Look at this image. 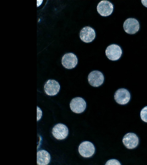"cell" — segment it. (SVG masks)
Here are the masks:
<instances>
[{
    "mask_svg": "<svg viewBox=\"0 0 147 165\" xmlns=\"http://www.w3.org/2000/svg\"><path fill=\"white\" fill-rule=\"evenodd\" d=\"M106 55L110 60L115 61L118 60L121 57L122 51L118 45L112 44L108 46L105 51Z\"/></svg>",
    "mask_w": 147,
    "mask_h": 165,
    "instance_id": "6da1fadb",
    "label": "cell"
},
{
    "mask_svg": "<svg viewBox=\"0 0 147 165\" xmlns=\"http://www.w3.org/2000/svg\"><path fill=\"white\" fill-rule=\"evenodd\" d=\"M95 149L94 145L88 141H84L79 145L78 151L80 155L85 158L92 156L94 154Z\"/></svg>",
    "mask_w": 147,
    "mask_h": 165,
    "instance_id": "7a4b0ae2",
    "label": "cell"
},
{
    "mask_svg": "<svg viewBox=\"0 0 147 165\" xmlns=\"http://www.w3.org/2000/svg\"><path fill=\"white\" fill-rule=\"evenodd\" d=\"M53 135L58 140L65 138L68 134V129L67 127L62 123H58L55 125L52 129Z\"/></svg>",
    "mask_w": 147,
    "mask_h": 165,
    "instance_id": "3957f363",
    "label": "cell"
},
{
    "mask_svg": "<svg viewBox=\"0 0 147 165\" xmlns=\"http://www.w3.org/2000/svg\"><path fill=\"white\" fill-rule=\"evenodd\" d=\"M97 9L98 12L101 16L106 17L110 15L112 13L113 6L109 1H102L98 3Z\"/></svg>",
    "mask_w": 147,
    "mask_h": 165,
    "instance_id": "277c9868",
    "label": "cell"
},
{
    "mask_svg": "<svg viewBox=\"0 0 147 165\" xmlns=\"http://www.w3.org/2000/svg\"><path fill=\"white\" fill-rule=\"evenodd\" d=\"M123 28L126 32L132 34L138 31L140 25L138 21L135 19L129 18L126 20L124 22Z\"/></svg>",
    "mask_w": 147,
    "mask_h": 165,
    "instance_id": "5b68a950",
    "label": "cell"
},
{
    "mask_svg": "<svg viewBox=\"0 0 147 165\" xmlns=\"http://www.w3.org/2000/svg\"><path fill=\"white\" fill-rule=\"evenodd\" d=\"M70 107L73 112L79 113L84 111L86 108V103L83 99L77 97L71 100L70 103Z\"/></svg>",
    "mask_w": 147,
    "mask_h": 165,
    "instance_id": "8992f818",
    "label": "cell"
},
{
    "mask_svg": "<svg viewBox=\"0 0 147 165\" xmlns=\"http://www.w3.org/2000/svg\"><path fill=\"white\" fill-rule=\"evenodd\" d=\"M88 80L89 84L91 86L94 87H98L103 82L104 76L100 71H93L88 75Z\"/></svg>",
    "mask_w": 147,
    "mask_h": 165,
    "instance_id": "52a82bcc",
    "label": "cell"
},
{
    "mask_svg": "<svg viewBox=\"0 0 147 165\" xmlns=\"http://www.w3.org/2000/svg\"><path fill=\"white\" fill-rule=\"evenodd\" d=\"M78 62L77 57L72 53L65 54L63 56L61 60L63 66L68 69L74 68L77 64Z\"/></svg>",
    "mask_w": 147,
    "mask_h": 165,
    "instance_id": "ba28073f",
    "label": "cell"
},
{
    "mask_svg": "<svg viewBox=\"0 0 147 165\" xmlns=\"http://www.w3.org/2000/svg\"><path fill=\"white\" fill-rule=\"evenodd\" d=\"M114 98L118 103L125 105L129 101L130 98V94L127 89H120L117 90L115 93Z\"/></svg>",
    "mask_w": 147,
    "mask_h": 165,
    "instance_id": "9c48e42d",
    "label": "cell"
},
{
    "mask_svg": "<svg viewBox=\"0 0 147 165\" xmlns=\"http://www.w3.org/2000/svg\"><path fill=\"white\" fill-rule=\"evenodd\" d=\"M44 89L46 94L49 96H54L59 93L60 86L57 81L49 80L45 83Z\"/></svg>",
    "mask_w": 147,
    "mask_h": 165,
    "instance_id": "30bf717a",
    "label": "cell"
},
{
    "mask_svg": "<svg viewBox=\"0 0 147 165\" xmlns=\"http://www.w3.org/2000/svg\"><path fill=\"white\" fill-rule=\"evenodd\" d=\"M123 142L127 148L132 149L136 148L139 143V139L136 135L134 133H129L123 137Z\"/></svg>",
    "mask_w": 147,
    "mask_h": 165,
    "instance_id": "8fae6325",
    "label": "cell"
},
{
    "mask_svg": "<svg viewBox=\"0 0 147 165\" xmlns=\"http://www.w3.org/2000/svg\"><path fill=\"white\" fill-rule=\"evenodd\" d=\"M95 36L94 30L90 27H85L80 31V38L81 40L85 42H92L94 39Z\"/></svg>",
    "mask_w": 147,
    "mask_h": 165,
    "instance_id": "7c38bea8",
    "label": "cell"
},
{
    "mask_svg": "<svg viewBox=\"0 0 147 165\" xmlns=\"http://www.w3.org/2000/svg\"><path fill=\"white\" fill-rule=\"evenodd\" d=\"M51 160L49 153L45 150L38 151L37 153V164L38 165L48 164Z\"/></svg>",
    "mask_w": 147,
    "mask_h": 165,
    "instance_id": "4fadbf2b",
    "label": "cell"
},
{
    "mask_svg": "<svg viewBox=\"0 0 147 165\" xmlns=\"http://www.w3.org/2000/svg\"><path fill=\"white\" fill-rule=\"evenodd\" d=\"M140 117L143 121L147 122V106L142 109L140 112Z\"/></svg>",
    "mask_w": 147,
    "mask_h": 165,
    "instance_id": "5bb4252c",
    "label": "cell"
},
{
    "mask_svg": "<svg viewBox=\"0 0 147 165\" xmlns=\"http://www.w3.org/2000/svg\"><path fill=\"white\" fill-rule=\"evenodd\" d=\"M106 165H121L119 162L115 159H111L108 160L105 164Z\"/></svg>",
    "mask_w": 147,
    "mask_h": 165,
    "instance_id": "9a60e30c",
    "label": "cell"
},
{
    "mask_svg": "<svg viewBox=\"0 0 147 165\" xmlns=\"http://www.w3.org/2000/svg\"><path fill=\"white\" fill-rule=\"evenodd\" d=\"M42 112L41 109L38 106L37 107V121L40 120L42 116Z\"/></svg>",
    "mask_w": 147,
    "mask_h": 165,
    "instance_id": "2e32d148",
    "label": "cell"
},
{
    "mask_svg": "<svg viewBox=\"0 0 147 165\" xmlns=\"http://www.w3.org/2000/svg\"><path fill=\"white\" fill-rule=\"evenodd\" d=\"M141 2L143 5L147 7V0H142Z\"/></svg>",
    "mask_w": 147,
    "mask_h": 165,
    "instance_id": "e0dca14e",
    "label": "cell"
}]
</instances>
